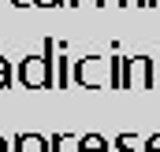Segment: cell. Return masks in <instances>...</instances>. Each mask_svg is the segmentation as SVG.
<instances>
[{"label":"cell","mask_w":160,"mask_h":152,"mask_svg":"<svg viewBox=\"0 0 160 152\" xmlns=\"http://www.w3.org/2000/svg\"><path fill=\"white\" fill-rule=\"evenodd\" d=\"M142 152H160V134H153V137L145 141V149H142Z\"/></svg>","instance_id":"9"},{"label":"cell","mask_w":160,"mask_h":152,"mask_svg":"<svg viewBox=\"0 0 160 152\" xmlns=\"http://www.w3.org/2000/svg\"><path fill=\"white\" fill-rule=\"evenodd\" d=\"M67 137H71V134H52V141H48V152H60V145H63Z\"/></svg>","instance_id":"8"},{"label":"cell","mask_w":160,"mask_h":152,"mask_svg":"<svg viewBox=\"0 0 160 152\" xmlns=\"http://www.w3.org/2000/svg\"><path fill=\"white\" fill-rule=\"evenodd\" d=\"M11 4H15V7H30V4H26V0H11Z\"/></svg>","instance_id":"12"},{"label":"cell","mask_w":160,"mask_h":152,"mask_svg":"<svg viewBox=\"0 0 160 152\" xmlns=\"http://www.w3.org/2000/svg\"><path fill=\"white\" fill-rule=\"evenodd\" d=\"M0 152H15V149H8V137H0Z\"/></svg>","instance_id":"11"},{"label":"cell","mask_w":160,"mask_h":152,"mask_svg":"<svg viewBox=\"0 0 160 152\" xmlns=\"http://www.w3.org/2000/svg\"><path fill=\"white\" fill-rule=\"evenodd\" d=\"M123 89H153V59L149 56L123 59Z\"/></svg>","instance_id":"3"},{"label":"cell","mask_w":160,"mask_h":152,"mask_svg":"<svg viewBox=\"0 0 160 152\" xmlns=\"http://www.w3.org/2000/svg\"><path fill=\"white\" fill-rule=\"evenodd\" d=\"M8 82H11V63L0 56V89H8Z\"/></svg>","instance_id":"7"},{"label":"cell","mask_w":160,"mask_h":152,"mask_svg":"<svg viewBox=\"0 0 160 152\" xmlns=\"http://www.w3.org/2000/svg\"><path fill=\"white\" fill-rule=\"evenodd\" d=\"M134 4H138V7H149V0H134Z\"/></svg>","instance_id":"13"},{"label":"cell","mask_w":160,"mask_h":152,"mask_svg":"<svg viewBox=\"0 0 160 152\" xmlns=\"http://www.w3.org/2000/svg\"><path fill=\"white\" fill-rule=\"evenodd\" d=\"M157 4H160V0H149V7H157Z\"/></svg>","instance_id":"14"},{"label":"cell","mask_w":160,"mask_h":152,"mask_svg":"<svg viewBox=\"0 0 160 152\" xmlns=\"http://www.w3.org/2000/svg\"><path fill=\"white\" fill-rule=\"evenodd\" d=\"M75 78L82 82V89H123V59H104V56H86L75 63Z\"/></svg>","instance_id":"1"},{"label":"cell","mask_w":160,"mask_h":152,"mask_svg":"<svg viewBox=\"0 0 160 152\" xmlns=\"http://www.w3.org/2000/svg\"><path fill=\"white\" fill-rule=\"evenodd\" d=\"M56 67H60V78H56V85L63 89V85L71 82V59H67V56H60V59H56Z\"/></svg>","instance_id":"6"},{"label":"cell","mask_w":160,"mask_h":152,"mask_svg":"<svg viewBox=\"0 0 160 152\" xmlns=\"http://www.w3.org/2000/svg\"><path fill=\"white\" fill-rule=\"evenodd\" d=\"M11 149L15 152H48V137H41V134H19L11 141Z\"/></svg>","instance_id":"4"},{"label":"cell","mask_w":160,"mask_h":152,"mask_svg":"<svg viewBox=\"0 0 160 152\" xmlns=\"http://www.w3.org/2000/svg\"><path fill=\"white\" fill-rule=\"evenodd\" d=\"M75 145H78V152H108V141H104L101 134H86V137H75Z\"/></svg>","instance_id":"5"},{"label":"cell","mask_w":160,"mask_h":152,"mask_svg":"<svg viewBox=\"0 0 160 152\" xmlns=\"http://www.w3.org/2000/svg\"><path fill=\"white\" fill-rule=\"evenodd\" d=\"M52 52H56V45H52V37L41 45V56H26L22 63H19V82L26 85V89H48L52 85Z\"/></svg>","instance_id":"2"},{"label":"cell","mask_w":160,"mask_h":152,"mask_svg":"<svg viewBox=\"0 0 160 152\" xmlns=\"http://www.w3.org/2000/svg\"><path fill=\"white\" fill-rule=\"evenodd\" d=\"M104 4H119L123 7V4H134V0H104ZM104 4H101V7H104Z\"/></svg>","instance_id":"10"}]
</instances>
